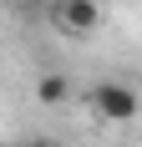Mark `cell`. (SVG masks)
Listing matches in <instances>:
<instances>
[{
	"label": "cell",
	"instance_id": "1",
	"mask_svg": "<svg viewBox=\"0 0 142 147\" xmlns=\"http://www.w3.org/2000/svg\"><path fill=\"white\" fill-rule=\"evenodd\" d=\"M86 107H91L101 122H132L142 112V96L127 86V81H97V86L86 91Z\"/></svg>",
	"mask_w": 142,
	"mask_h": 147
},
{
	"label": "cell",
	"instance_id": "2",
	"mask_svg": "<svg viewBox=\"0 0 142 147\" xmlns=\"http://www.w3.org/2000/svg\"><path fill=\"white\" fill-rule=\"evenodd\" d=\"M51 20L61 30H71V36H91L101 26V5L97 0H56L51 5Z\"/></svg>",
	"mask_w": 142,
	"mask_h": 147
},
{
	"label": "cell",
	"instance_id": "3",
	"mask_svg": "<svg viewBox=\"0 0 142 147\" xmlns=\"http://www.w3.org/2000/svg\"><path fill=\"white\" fill-rule=\"evenodd\" d=\"M71 96V81L66 76H41V86H36V102H46V107H61Z\"/></svg>",
	"mask_w": 142,
	"mask_h": 147
},
{
	"label": "cell",
	"instance_id": "4",
	"mask_svg": "<svg viewBox=\"0 0 142 147\" xmlns=\"http://www.w3.org/2000/svg\"><path fill=\"white\" fill-rule=\"evenodd\" d=\"M15 147H56L51 137H26V142H15Z\"/></svg>",
	"mask_w": 142,
	"mask_h": 147
}]
</instances>
